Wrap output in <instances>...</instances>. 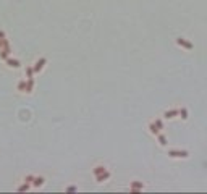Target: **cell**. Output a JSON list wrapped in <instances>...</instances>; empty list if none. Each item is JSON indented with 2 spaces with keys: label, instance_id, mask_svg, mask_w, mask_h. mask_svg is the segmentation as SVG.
<instances>
[{
  "label": "cell",
  "instance_id": "3957f363",
  "mask_svg": "<svg viewBox=\"0 0 207 194\" xmlns=\"http://www.w3.org/2000/svg\"><path fill=\"white\" fill-rule=\"evenodd\" d=\"M176 44L180 45V47H183V49H186V50H192V49H194V44H192V42H189V41H186L185 37H178V39H176Z\"/></svg>",
  "mask_w": 207,
  "mask_h": 194
},
{
  "label": "cell",
  "instance_id": "5b68a950",
  "mask_svg": "<svg viewBox=\"0 0 207 194\" xmlns=\"http://www.w3.org/2000/svg\"><path fill=\"white\" fill-rule=\"evenodd\" d=\"M149 131H150L154 136H157L159 133H160V130H159V126L155 125V123H150V125H149Z\"/></svg>",
  "mask_w": 207,
  "mask_h": 194
},
{
  "label": "cell",
  "instance_id": "8992f818",
  "mask_svg": "<svg viewBox=\"0 0 207 194\" xmlns=\"http://www.w3.org/2000/svg\"><path fill=\"white\" fill-rule=\"evenodd\" d=\"M178 115H180L183 120H188V110L186 108H180V110H178Z\"/></svg>",
  "mask_w": 207,
  "mask_h": 194
},
{
  "label": "cell",
  "instance_id": "52a82bcc",
  "mask_svg": "<svg viewBox=\"0 0 207 194\" xmlns=\"http://www.w3.org/2000/svg\"><path fill=\"white\" fill-rule=\"evenodd\" d=\"M157 139H159V143H160V146H167V138H165L163 134L159 133V134H157Z\"/></svg>",
  "mask_w": 207,
  "mask_h": 194
},
{
  "label": "cell",
  "instance_id": "277c9868",
  "mask_svg": "<svg viewBox=\"0 0 207 194\" xmlns=\"http://www.w3.org/2000/svg\"><path fill=\"white\" fill-rule=\"evenodd\" d=\"M178 115V110H168L163 113V118H167V120H172V118H175Z\"/></svg>",
  "mask_w": 207,
  "mask_h": 194
},
{
  "label": "cell",
  "instance_id": "6da1fadb",
  "mask_svg": "<svg viewBox=\"0 0 207 194\" xmlns=\"http://www.w3.org/2000/svg\"><path fill=\"white\" fill-rule=\"evenodd\" d=\"M94 175H96V178H97L99 183H102L104 179H109L110 178V173L105 170V167H100V165L94 168Z\"/></svg>",
  "mask_w": 207,
  "mask_h": 194
},
{
  "label": "cell",
  "instance_id": "ba28073f",
  "mask_svg": "<svg viewBox=\"0 0 207 194\" xmlns=\"http://www.w3.org/2000/svg\"><path fill=\"white\" fill-rule=\"evenodd\" d=\"M144 186H143V184H141V183H138V181H134L133 184H131V189H143Z\"/></svg>",
  "mask_w": 207,
  "mask_h": 194
},
{
  "label": "cell",
  "instance_id": "7a4b0ae2",
  "mask_svg": "<svg viewBox=\"0 0 207 194\" xmlns=\"http://www.w3.org/2000/svg\"><path fill=\"white\" fill-rule=\"evenodd\" d=\"M168 155L172 159H188L189 157V152L188 150H168Z\"/></svg>",
  "mask_w": 207,
  "mask_h": 194
}]
</instances>
